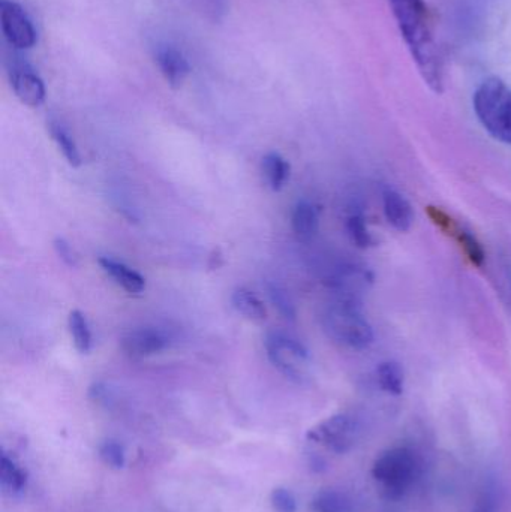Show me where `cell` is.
<instances>
[{"label":"cell","mask_w":511,"mask_h":512,"mask_svg":"<svg viewBox=\"0 0 511 512\" xmlns=\"http://www.w3.org/2000/svg\"><path fill=\"white\" fill-rule=\"evenodd\" d=\"M473 107L483 128L511 146V87L498 77L483 81L474 93Z\"/></svg>","instance_id":"7a4b0ae2"},{"label":"cell","mask_w":511,"mask_h":512,"mask_svg":"<svg viewBox=\"0 0 511 512\" xmlns=\"http://www.w3.org/2000/svg\"><path fill=\"white\" fill-rule=\"evenodd\" d=\"M6 68H8L9 83L21 104L32 108L44 104L45 95H47L44 81L29 62L14 56L8 59Z\"/></svg>","instance_id":"52a82bcc"},{"label":"cell","mask_w":511,"mask_h":512,"mask_svg":"<svg viewBox=\"0 0 511 512\" xmlns=\"http://www.w3.org/2000/svg\"><path fill=\"white\" fill-rule=\"evenodd\" d=\"M90 399L99 405L111 406L114 402L113 393H111L110 387L105 384H93L89 390Z\"/></svg>","instance_id":"4dcf8cb0"},{"label":"cell","mask_w":511,"mask_h":512,"mask_svg":"<svg viewBox=\"0 0 511 512\" xmlns=\"http://www.w3.org/2000/svg\"><path fill=\"white\" fill-rule=\"evenodd\" d=\"M170 337L153 327H141L123 336L122 349L132 360H143L161 354L170 346Z\"/></svg>","instance_id":"9c48e42d"},{"label":"cell","mask_w":511,"mask_h":512,"mask_svg":"<svg viewBox=\"0 0 511 512\" xmlns=\"http://www.w3.org/2000/svg\"><path fill=\"white\" fill-rule=\"evenodd\" d=\"M347 231L351 242L360 249H368L375 245L374 236L369 230L368 222H366L363 213L354 212L348 216Z\"/></svg>","instance_id":"7402d4cb"},{"label":"cell","mask_w":511,"mask_h":512,"mask_svg":"<svg viewBox=\"0 0 511 512\" xmlns=\"http://www.w3.org/2000/svg\"><path fill=\"white\" fill-rule=\"evenodd\" d=\"M234 309L249 321L263 322L267 318V309L263 300L248 288H237L231 295Z\"/></svg>","instance_id":"9a60e30c"},{"label":"cell","mask_w":511,"mask_h":512,"mask_svg":"<svg viewBox=\"0 0 511 512\" xmlns=\"http://www.w3.org/2000/svg\"><path fill=\"white\" fill-rule=\"evenodd\" d=\"M99 457H101L102 462L111 469H123L125 468V450H123L122 445L116 441H105L104 444H101L99 447Z\"/></svg>","instance_id":"d4e9b609"},{"label":"cell","mask_w":511,"mask_h":512,"mask_svg":"<svg viewBox=\"0 0 511 512\" xmlns=\"http://www.w3.org/2000/svg\"><path fill=\"white\" fill-rule=\"evenodd\" d=\"M357 424L350 415L338 414L309 430L306 438L335 454H345L357 441Z\"/></svg>","instance_id":"8992f818"},{"label":"cell","mask_w":511,"mask_h":512,"mask_svg":"<svg viewBox=\"0 0 511 512\" xmlns=\"http://www.w3.org/2000/svg\"><path fill=\"white\" fill-rule=\"evenodd\" d=\"M371 283L372 274L366 268L356 267V265L342 268L330 280L333 291L338 295L336 300L353 301V303H359Z\"/></svg>","instance_id":"8fae6325"},{"label":"cell","mask_w":511,"mask_h":512,"mask_svg":"<svg viewBox=\"0 0 511 512\" xmlns=\"http://www.w3.org/2000/svg\"><path fill=\"white\" fill-rule=\"evenodd\" d=\"M68 327L75 349H77L80 354H89L90 349H92L93 339L86 315L80 312V310H72V312L69 313Z\"/></svg>","instance_id":"d6986e66"},{"label":"cell","mask_w":511,"mask_h":512,"mask_svg":"<svg viewBox=\"0 0 511 512\" xmlns=\"http://www.w3.org/2000/svg\"><path fill=\"white\" fill-rule=\"evenodd\" d=\"M155 62L165 81L173 89L183 86L191 74V65L182 50L171 44H159L155 48Z\"/></svg>","instance_id":"30bf717a"},{"label":"cell","mask_w":511,"mask_h":512,"mask_svg":"<svg viewBox=\"0 0 511 512\" xmlns=\"http://www.w3.org/2000/svg\"><path fill=\"white\" fill-rule=\"evenodd\" d=\"M53 248L54 251H56V255L62 259L63 264L71 268L78 267V264H80V256H78L68 240L57 237V239H54Z\"/></svg>","instance_id":"4316f807"},{"label":"cell","mask_w":511,"mask_h":512,"mask_svg":"<svg viewBox=\"0 0 511 512\" xmlns=\"http://www.w3.org/2000/svg\"><path fill=\"white\" fill-rule=\"evenodd\" d=\"M275 512H297V501L293 493L285 487H276L270 495Z\"/></svg>","instance_id":"484cf974"},{"label":"cell","mask_w":511,"mask_h":512,"mask_svg":"<svg viewBox=\"0 0 511 512\" xmlns=\"http://www.w3.org/2000/svg\"><path fill=\"white\" fill-rule=\"evenodd\" d=\"M264 346L270 363L285 378L297 384H303L311 378V355L299 340L281 331H270Z\"/></svg>","instance_id":"5b68a950"},{"label":"cell","mask_w":511,"mask_h":512,"mask_svg":"<svg viewBox=\"0 0 511 512\" xmlns=\"http://www.w3.org/2000/svg\"><path fill=\"white\" fill-rule=\"evenodd\" d=\"M291 225H293V231L297 236L302 239H311L317 234L318 227H320V210L311 201H299L294 206Z\"/></svg>","instance_id":"5bb4252c"},{"label":"cell","mask_w":511,"mask_h":512,"mask_svg":"<svg viewBox=\"0 0 511 512\" xmlns=\"http://www.w3.org/2000/svg\"><path fill=\"white\" fill-rule=\"evenodd\" d=\"M428 215L431 218V221L440 228L444 233L449 234V236H455L456 231H458L459 225L447 215L443 210L438 209V207H428Z\"/></svg>","instance_id":"83f0119b"},{"label":"cell","mask_w":511,"mask_h":512,"mask_svg":"<svg viewBox=\"0 0 511 512\" xmlns=\"http://www.w3.org/2000/svg\"><path fill=\"white\" fill-rule=\"evenodd\" d=\"M383 210L387 222H389L396 231L405 233V231L413 227V207H411V204L408 203L399 192L389 188L383 192Z\"/></svg>","instance_id":"4fadbf2b"},{"label":"cell","mask_w":511,"mask_h":512,"mask_svg":"<svg viewBox=\"0 0 511 512\" xmlns=\"http://www.w3.org/2000/svg\"><path fill=\"white\" fill-rule=\"evenodd\" d=\"M420 465L411 448L396 447L387 450L375 460L372 477L387 501H399L407 495L419 477Z\"/></svg>","instance_id":"3957f363"},{"label":"cell","mask_w":511,"mask_h":512,"mask_svg":"<svg viewBox=\"0 0 511 512\" xmlns=\"http://www.w3.org/2000/svg\"><path fill=\"white\" fill-rule=\"evenodd\" d=\"M0 27L3 38L14 50H29L35 47V27L18 3L0 0Z\"/></svg>","instance_id":"ba28073f"},{"label":"cell","mask_w":511,"mask_h":512,"mask_svg":"<svg viewBox=\"0 0 511 512\" xmlns=\"http://www.w3.org/2000/svg\"><path fill=\"white\" fill-rule=\"evenodd\" d=\"M200 6L212 21H221L227 14V0H200Z\"/></svg>","instance_id":"f546056e"},{"label":"cell","mask_w":511,"mask_h":512,"mask_svg":"<svg viewBox=\"0 0 511 512\" xmlns=\"http://www.w3.org/2000/svg\"><path fill=\"white\" fill-rule=\"evenodd\" d=\"M471 512H498L497 495H495L494 489L483 490L477 496Z\"/></svg>","instance_id":"f1b7e54d"},{"label":"cell","mask_w":511,"mask_h":512,"mask_svg":"<svg viewBox=\"0 0 511 512\" xmlns=\"http://www.w3.org/2000/svg\"><path fill=\"white\" fill-rule=\"evenodd\" d=\"M267 291H269L270 301L278 309V312L281 313L282 318L294 321L296 319V307H294L288 292L282 286L276 285V283L267 285Z\"/></svg>","instance_id":"cb8c5ba5"},{"label":"cell","mask_w":511,"mask_h":512,"mask_svg":"<svg viewBox=\"0 0 511 512\" xmlns=\"http://www.w3.org/2000/svg\"><path fill=\"white\" fill-rule=\"evenodd\" d=\"M323 328L327 336L345 348H369L374 342V330L360 310L359 303L336 300L323 315Z\"/></svg>","instance_id":"277c9868"},{"label":"cell","mask_w":511,"mask_h":512,"mask_svg":"<svg viewBox=\"0 0 511 512\" xmlns=\"http://www.w3.org/2000/svg\"><path fill=\"white\" fill-rule=\"evenodd\" d=\"M27 475L5 451L0 454V486L3 492L18 496L26 489Z\"/></svg>","instance_id":"e0dca14e"},{"label":"cell","mask_w":511,"mask_h":512,"mask_svg":"<svg viewBox=\"0 0 511 512\" xmlns=\"http://www.w3.org/2000/svg\"><path fill=\"white\" fill-rule=\"evenodd\" d=\"M315 512H353L351 501L338 490H321L312 501Z\"/></svg>","instance_id":"44dd1931"},{"label":"cell","mask_w":511,"mask_h":512,"mask_svg":"<svg viewBox=\"0 0 511 512\" xmlns=\"http://www.w3.org/2000/svg\"><path fill=\"white\" fill-rule=\"evenodd\" d=\"M399 33L410 51L420 77L434 93H443L444 65L435 36L434 21L425 0H387Z\"/></svg>","instance_id":"6da1fadb"},{"label":"cell","mask_w":511,"mask_h":512,"mask_svg":"<svg viewBox=\"0 0 511 512\" xmlns=\"http://www.w3.org/2000/svg\"><path fill=\"white\" fill-rule=\"evenodd\" d=\"M261 168H263L264 180L273 192L281 191L287 180L290 179V162L279 153H267L263 158Z\"/></svg>","instance_id":"2e32d148"},{"label":"cell","mask_w":511,"mask_h":512,"mask_svg":"<svg viewBox=\"0 0 511 512\" xmlns=\"http://www.w3.org/2000/svg\"><path fill=\"white\" fill-rule=\"evenodd\" d=\"M377 381L381 390L392 396H401L405 384L404 369L396 361L381 363L377 369Z\"/></svg>","instance_id":"ffe728a7"},{"label":"cell","mask_w":511,"mask_h":512,"mask_svg":"<svg viewBox=\"0 0 511 512\" xmlns=\"http://www.w3.org/2000/svg\"><path fill=\"white\" fill-rule=\"evenodd\" d=\"M99 265L102 270L113 279L116 285L125 289L128 294H141L146 289V279L138 273L134 268L126 265L125 262L117 261V259L102 256L99 258Z\"/></svg>","instance_id":"7c38bea8"},{"label":"cell","mask_w":511,"mask_h":512,"mask_svg":"<svg viewBox=\"0 0 511 512\" xmlns=\"http://www.w3.org/2000/svg\"><path fill=\"white\" fill-rule=\"evenodd\" d=\"M453 237L458 240L462 251H464V254L467 255V258L470 259L474 265L482 267V265L485 264V249H483L482 243L477 240V237L474 236L471 231L465 230V228L459 225L458 231H456Z\"/></svg>","instance_id":"603a6c76"},{"label":"cell","mask_w":511,"mask_h":512,"mask_svg":"<svg viewBox=\"0 0 511 512\" xmlns=\"http://www.w3.org/2000/svg\"><path fill=\"white\" fill-rule=\"evenodd\" d=\"M48 129H50L51 138L56 143L57 149L62 153L63 158L66 159L71 167L78 168L81 165L80 150H78L77 143H75L72 135L69 134L68 129L56 120H51L48 123Z\"/></svg>","instance_id":"ac0fdd59"}]
</instances>
